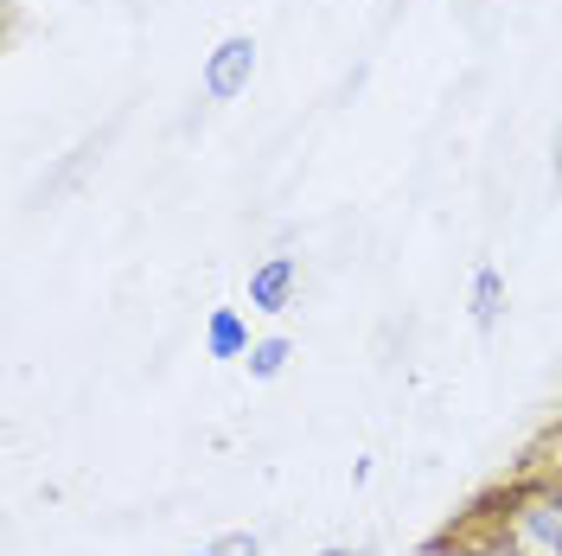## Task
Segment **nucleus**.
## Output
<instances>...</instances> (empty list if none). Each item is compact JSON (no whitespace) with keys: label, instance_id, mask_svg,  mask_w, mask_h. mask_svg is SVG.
Masks as SVG:
<instances>
[{"label":"nucleus","instance_id":"obj_1","mask_svg":"<svg viewBox=\"0 0 562 556\" xmlns=\"http://www.w3.org/2000/svg\"><path fill=\"white\" fill-rule=\"evenodd\" d=\"M505 556H562V480H530L505 499L498 519Z\"/></svg>","mask_w":562,"mask_h":556},{"label":"nucleus","instance_id":"obj_2","mask_svg":"<svg viewBox=\"0 0 562 556\" xmlns=\"http://www.w3.org/2000/svg\"><path fill=\"white\" fill-rule=\"evenodd\" d=\"M249 70H256V45H249L244 33L224 38V45L211 52V65H205V97L211 103H231L237 90H249Z\"/></svg>","mask_w":562,"mask_h":556},{"label":"nucleus","instance_id":"obj_3","mask_svg":"<svg viewBox=\"0 0 562 556\" xmlns=\"http://www.w3.org/2000/svg\"><path fill=\"white\" fill-rule=\"evenodd\" d=\"M294 281H301V263H294V256H269V263L249 276V308L256 313H281L288 308V294H294Z\"/></svg>","mask_w":562,"mask_h":556},{"label":"nucleus","instance_id":"obj_4","mask_svg":"<svg viewBox=\"0 0 562 556\" xmlns=\"http://www.w3.org/2000/svg\"><path fill=\"white\" fill-rule=\"evenodd\" d=\"M205 346H211V358H244V352H249L244 320H237L231 308H217V313H211V326H205Z\"/></svg>","mask_w":562,"mask_h":556},{"label":"nucleus","instance_id":"obj_5","mask_svg":"<svg viewBox=\"0 0 562 556\" xmlns=\"http://www.w3.org/2000/svg\"><path fill=\"white\" fill-rule=\"evenodd\" d=\"M498 308H505V281H498V269H480L473 276V320H480V333H492L498 326Z\"/></svg>","mask_w":562,"mask_h":556},{"label":"nucleus","instance_id":"obj_6","mask_svg":"<svg viewBox=\"0 0 562 556\" xmlns=\"http://www.w3.org/2000/svg\"><path fill=\"white\" fill-rule=\"evenodd\" d=\"M288 340H262V346H249L244 358H249V378H281V365H288Z\"/></svg>","mask_w":562,"mask_h":556},{"label":"nucleus","instance_id":"obj_7","mask_svg":"<svg viewBox=\"0 0 562 556\" xmlns=\"http://www.w3.org/2000/svg\"><path fill=\"white\" fill-rule=\"evenodd\" d=\"M192 556H262V544L249 531H231V537H217V544H205V551H192Z\"/></svg>","mask_w":562,"mask_h":556},{"label":"nucleus","instance_id":"obj_8","mask_svg":"<svg viewBox=\"0 0 562 556\" xmlns=\"http://www.w3.org/2000/svg\"><path fill=\"white\" fill-rule=\"evenodd\" d=\"M319 556H378L371 544H333V551H319Z\"/></svg>","mask_w":562,"mask_h":556},{"label":"nucleus","instance_id":"obj_9","mask_svg":"<svg viewBox=\"0 0 562 556\" xmlns=\"http://www.w3.org/2000/svg\"><path fill=\"white\" fill-rule=\"evenodd\" d=\"M557 186H562V122H557Z\"/></svg>","mask_w":562,"mask_h":556}]
</instances>
